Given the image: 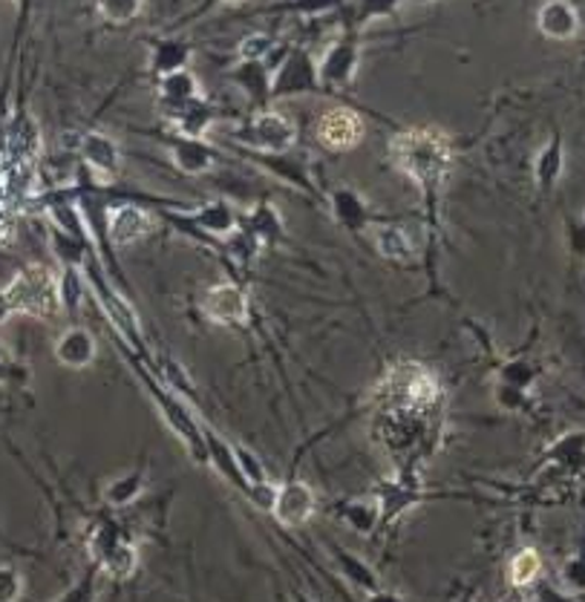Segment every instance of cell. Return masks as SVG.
I'll use <instances>...</instances> for the list:
<instances>
[{
    "instance_id": "1",
    "label": "cell",
    "mask_w": 585,
    "mask_h": 602,
    "mask_svg": "<svg viewBox=\"0 0 585 602\" xmlns=\"http://www.w3.org/2000/svg\"><path fill=\"white\" fill-rule=\"evenodd\" d=\"M12 315H33V318H49L61 306V283L56 274L44 266H26L9 280L3 288Z\"/></svg>"
},
{
    "instance_id": "2",
    "label": "cell",
    "mask_w": 585,
    "mask_h": 602,
    "mask_svg": "<svg viewBox=\"0 0 585 602\" xmlns=\"http://www.w3.org/2000/svg\"><path fill=\"white\" fill-rule=\"evenodd\" d=\"M395 156L406 173L418 182H436L444 176L450 162L448 142L436 136V131H410L395 139Z\"/></svg>"
},
{
    "instance_id": "3",
    "label": "cell",
    "mask_w": 585,
    "mask_h": 602,
    "mask_svg": "<svg viewBox=\"0 0 585 602\" xmlns=\"http://www.w3.org/2000/svg\"><path fill=\"white\" fill-rule=\"evenodd\" d=\"M317 139L324 142L329 150H350L364 139V122H361V115H355L346 107H334V110L320 115Z\"/></svg>"
},
{
    "instance_id": "4",
    "label": "cell",
    "mask_w": 585,
    "mask_h": 602,
    "mask_svg": "<svg viewBox=\"0 0 585 602\" xmlns=\"http://www.w3.org/2000/svg\"><path fill=\"white\" fill-rule=\"evenodd\" d=\"M271 511L283 525H303L315 513V493L301 481H292L277 490Z\"/></svg>"
},
{
    "instance_id": "5",
    "label": "cell",
    "mask_w": 585,
    "mask_h": 602,
    "mask_svg": "<svg viewBox=\"0 0 585 602\" xmlns=\"http://www.w3.org/2000/svg\"><path fill=\"white\" fill-rule=\"evenodd\" d=\"M539 33L553 38V41H569L580 29L577 9L571 7L569 0H545L537 15Z\"/></svg>"
},
{
    "instance_id": "6",
    "label": "cell",
    "mask_w": 585,
    "mask_h": 602,
    "mask_svg": "<svg viewBox=\"0 0 585 602\" xmlns=\"http://www.w3.org/2000/svg\"><path fill=\"white\" fill-rule=\"evenodd\" d=\"M56 358L70 369H82L96 358V341L87 329H66L56 343Z\"/></svg>"
},
{
    "instance_id": "7",
    "label": "cell",
    "mask_w": 585,
    "mask_h": 602,
    "mask_svg": "<svg viewBox=\"0 0 585 602\" xmlns=\"http://www.w3.org/2000/svg\"><path fill=\"white\" fill-rule=\"evenodd\" d=\"M539 574H543V556H539L534 548H522V551H516V556H513L511 565H508V579H511L513 588L534 586Z\"/></svg>"
},
{
    "instance_id": "8",
    "label": "cell",
    "mask_w": 585,
    "mask_h": 602,
    "mask_svg": "<svg viewBox=\"0 0 585 602\" xmlns=\"http://www.w3.org/2000/svg\"><path fill=\"white\" fill-rule=\"evenodd\" d=\"M205 309L217 320H240L245 315V300L236 288H214L205 300Z\"/></svg>"
},
{
    "instance_id": "9",
    "label": "cell",
    "mask_w": 585,
    "mask_h": 602,
    "mask_svg": "<svg viewBox=\"0 0 585 602\" xmlns=\"http://www.w3.org/2000/svg\"><path fill=\"white\" fill-rule=\"evenodd\" d=\"M24 597V577L15 565L0 562V602H17Z\"/></svg>"
},
{
    "instance_id": "10",
    "label": "cell",
    "mask_w": 585,
    "mask_h": 602,
    "mask_svg": "<svg viewBox=\"0 0 585 602\" xmlns=\"http://www.w3.org/2000/svg\"><path fill=\"white\" fill-rule=\"evenodd\" d=\"M136 0H101V12H105L110 21H124L136 12Z\"/></svg>"
},
{
    "instance_id": "11",
    "label": "cell",
    "mask_w": 585,
    "mask_h": 602,
    "mask_svg": "<svg viewBox=\"0 0 585 602\" xmlns=\"http://www.w3.org/2000/svg\"><path fill=\"white\" fill-rule=\"evenodd\" d=\"M565 577L574 588H585V565L583 562H571L569 570H565Z\"/></svg>"
},
{
    "instance_id": "12",
    "label": "cell",
    "mask_w": 585,
    "mask_h": 602,
    "mask_svg": "<svg viewBox=\"0 0 585 602\" xmlns=\"http://www.w3.org/2000/svg\"><path fill=\"white\" fill-rule=\"evenodd\" d=\"M9 364H12V360H9V352L0 346V383L9 378Z\"/></svg>"
},
{
    "instance_id": "13",
    "label": "cell",
    "mask_w": 585,
    "mask_h": 602,
    "mask_svg": "<svg viewBox=\"0 0 585 602\" xmlns=\"http://www.w3.org/2000/svg\"><path fill=\"white\" fill-rule=\"evenodd\" d=\"M7 318H12V309H9L7 294H3V288H0V323H3Z\"/></svg>"
},
{
    "instance_id": "14",
    "label": "cell",
    "mask_w": 585,
    "mask_h": 602,
    "mask_svg": "<svg viewBox=\"0 0 585 602\" xmlns=\"http://www.w3.org/2000/svg\"><path fill=\"white\" fill-rule=\"evenodd\" d=\"M369 602H401V600H395V597L390 594H373L369 597Z\"/></svg>"
},
{
    "instance_id": "15",
    "label": "cell",
    "mask_w": 585,
    "mask_h": 602,
    "mask_svg": "<svg viewBox=\"0 0 585 602\" xmlns=\"http://www.w3.org/2000/svg\"><path fill=\"white\" fill-rule=\"evenodd\" d=\"M17 3H26V0H17Z\"/></svg>"
}]
</instances>
